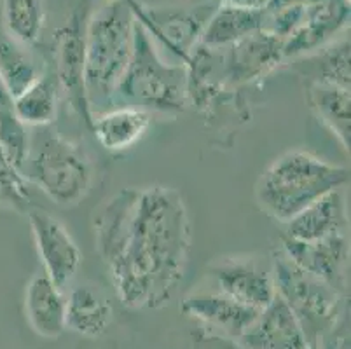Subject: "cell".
Returning <instances> with one entry per match:
<instances>
[{
    "label": "cell",
    "instance_id": "1",
    "mask_svg": "<svg viewBox=\"0 0 351 349\" xmlns=\"http://www.w3.org/2000/svg\"><path fill=\"white\" fill-rule=\"evenodd\" d=\"M95 239L128 307H161L189 262V215L180 192L165 185L116 192L93 219Z\"/></svg>",
    "mask_w": 351,
    "mask_h": 349
},
{
    "label": "cell",
    "instance_id": "2",
    "mask_svg": "<svg viewBox=\"0 0 351 349\" xmlns=\"http://www.w3.org/2000/svg\"><path fill=\"white\" fill-rule=\"evenodd\" d=\"M346 184H350L346 166L330 165L306 150H289L261 175L255 197L267 215L287 224L309 204Z\"/></svg>",
    "mask_w": 351,
    "mask_h": 349
},
{
    "label": "cell",
    "instance_id": "3",
    "mask_svg": "<svg viewBox=\"0 0 351 349\" xmlns=\"http://www.w3.org/2000/svg\"><path fill=\"white\" fill-rule=\"evenodd\" d=\"M135 14L124 0H110L89 16L86 28V96L91 114L112 108V96L132 60Z\"/></svg>",
    "mask_w": 351,
    "mask_h": 349
},
{
    "label": "cell",
    "instance_id": "4",
    "mask_svg": "<svg viewBox=\"0 0 351 349\" xmlns=\"http://www.w3.org/2000/svg\"><path fill=\"white\" fill-rule=\"evenodd\" d=\"M187 105L186 65L162 62L152 37L136 21L132 60L114 91L112 108L133 107L149 114H180Z\"/></svg>",
    "mask_w": 351,
    "mask_h": 349
},
{
    "label": "cell",
    "instance_id": "5",
    "mask_svg": "<svg viewBox=\"0 0 351 349\" xmlns=\"http://www.w3.org/2000/svg\"><path fill=\"white\" fill-rule=\"evenodd\" d=\"M23 175L60 206H73L84 200L93 182L84 149L53 130L30 143Z\"/></svg>",
    "mask_w": 351,
    "mask_h": 349
},
{
    "label": "cell",
    "instance_id": "6",
    "mask_svg": "<svg viewBox=\"0 0 351 349\" xmlns=\"http://www.w3.org/2000/svg\"><path fill=\"white\" fill-rule=\"evenodd\" d=\"M271 273L274 290L299 320L306 339L309 334L318 335L327 330L334 323L343 297L339 292L293 264L282 250L274 254Z\"/></svg>",
    "mask_w": 351,
    "mask_h": 349
},
{
    "label": "cell",
    "instance_id": "7",
    "mask_svg": "<svg viewBox=\"0 0 351 349\" xmlns=\"http://www.w3.org/2000/svg\"><path fill=\"white\" fill-rule=\"evenodd\" d=\"M88 2H81L66 18L65 23L54 32L53 73L58 79L60 89L66 95L72 110L79 119L91 128L93 114L86 96V28H88Z\"/></svg>",
    "mask_w": 351,
    "mask_h": 349
},
{
    "label": "cell",
    "instance_id": "8",
    "mask_svg": "<svg viewBox=\"0 0 351 349\" xmlns=\"http://www.w3.org/2000/svg\"><path fill=\"white\" fill-rule=\"evenodd\" d=\"M280 250L293 264L322 280L341 296H346L348 283H350L348 232L328 236L318 241H298L283 234Z\"/></svg>",
    "mask_w": 351,
    "mask_h": 349
},
{
    "label": "cell",
    "instance_id": "9",
    "mask_svg": "<svg viewBox=\"0 0 351 349\" xmlns=\"http://www.w3.org/2000/svg\"><path fill=\"white\" fill-rule=\"evenodd\" d=\"M222 0H210L206 4L191 9H147L145 23L142 25L151 37L178 58L186 65L189 54L199 44L206 23Z\"/></svg>",
    "mask_w": 351,
    "mask_h": 349
},
{
    "label": "cell",
    "instance_id": "10",
    "mask_svg": "<svg viewBox=\"0 0 351 349\" xmlns=\"http://www.w3.org/2000/svg\"><path fill=\"white\" fill-rule=\"evenodd\" d=\"M226 91L263 79L285 63L283 38L258 30L228 47H222Z\"/></svg>",
    "mask_w": 351,
    "mask_h": 349
},
{
    "label": "cell",
    "instance_id": "11",
    "mask_svg": "<svg viewBox=\"0 0 351 349\" xmlns=\"http://www.w3.org/2000/svg\"><path fill=\"white\" fill-rule=\"evenodd\" d=\"M27 217L44 271L54 285L63 288L81 265L82 255L77 243L65 226L43 208L32 206Z\"/></svg>",
    "mask_w": 351,
    "mask_h": 349
},
{
    "label": "cell",
    "instance_id": "12",
    "mask_svg": "<svg viewBox=\"0 0 351 349\" xmlns=\"http://www.w3.org/2000/svg\"><path fill=\"white\" fill-rule=\"evenodd\" d=\"M350 0H320L309 4L301 25L283 40V60L289 62L327 46L334 35L350 25Z\"/></svg>",
    "mask_w": 351,
    "mask_h": 349
},
{
    "label": "cell",
    "instance_id": "13",
    "mask_svg": "<svg viewBox=\"0 0 351 349\" xmlns=\"http://www.w3.org/2000/svg\"><path fill=\"white\" fill-rule=\"evenodd\" d=\"M219 292L257 311L274 299L273 273L254 258H222L210 267Z\"/></svg>",
    "mask_w": 351,
    "mask_h": 349
},
{
    "label": "cell",
    "instance_id": "14",
    "mask_svg": "<svg viewBox=\"0 0 351 349\" xmlns=\"http://www.w3.org/2000/svg\"><path fill=\"white\" fill-rule=\"evenodd\" d=\"M238 339L248 349H306L309 342L299 320L278 293Z\"/></svg>",
    "mask_w": 351,
    "mask_h": 349
},
{
    "label": "cell",
    "instance_id": "15",
    "mask_svg": "<svg viewBox=\"0 0 351 349\" xmlns=\"http://www.w3.org/2000/svg\"><path fill=\"white\" fill-rule=\"evenodd\" d=\"M348 208L343 189L332 191L285 224V236L298 241H318L348 232Z\"/></svg>",
    "mask_w": 351,
    "mask_h": 349
},
{
    "label": "cell",
    "instance_id": "16",
    "mask_svg": "<svg viewBox=\"0 0 351 349\" xmlns=\"http://www.w3.org/2000/svg\"><path fill=\"white\" fill-rule=\"evenodd\" d=\"M182 311L234 337L243 334L261 313L222 292L191 293L182 300Z\"/></svg>",
    "mask_w": 351,
    "mask_h": 349
},
{
    "label": "cell",
    "instance_id": "17",
    "mask_svg": "<svg viewBox=\"0 0 351 349\" xmlns=\"http://www.w3.org/2000/svg\"><path fill=\"white\" fill-rule=\"evenodd\" d=\"M350 37H348L336 43L332 40L327 46L289 60L283 65H289L290 70L304 79L306 84H327L350 89Z\"/></svg>",
    "mask_w": 351,
    "mask_h": 349
},
{
    "label": "cell",
    "instance_id": "18",
    "mask_svg": "<svg viewBox=\"0 0 351 349\" xmlns=\"http://www.w3.org/2000/svg\"><path fill=\"white\" fill-rule=\"evenodd\" d=\"M66 299L62 288L54 285L46 273L35 274L27 285L25 311L32 328L39 335L54 339L65 330Z\"/></svg>",
    "mask_w": 351,
    "mask_h": 349
},
{
    "label": "cell",
    "instance_id": "19",
    "mask_svg": "<svg viewBox=\"0 0 351 349\" xmlns=\"http://www.w3.org/2000/svg\"><path fill=\"white\" fill-rule=\"evenodd\" d=\"M152 115L133 107H114L95 115L89 130L101 147L110 152L132 149L151 128Z\"/></svg>",
    "mask_w": 351,
    "mask_h": 349
},
{
    "label": "cell",
    "instance_id": "20",
    "mask_svg": "<svg viewBox=\"0 0 351 349\" xmlns=\"http://www.w3.org/2000/svg\"><path fill=\"white\" fill-rule=\"evenodd\" d=\"M266 19L267 9L243 8L220 2L201 34L199 43L208 47H228L255 32L264 30Z\"/></svg>",
    "mask_w": 351,
    "mask_h": 349
},
{
    "label": "cell",
    "instance_id": "21",
    "mask_svg": "<svg viewBox=\"0 0 351 349\" xmlns=\"http://www.w3.org/2000/svg\"><path fill=\"white\" fill-rule=\"evenodd\" d=\"M112 323V306L91 285H79L70 292L65 307V326L88 337H98Z\"/></svg>",
    "mask_w": 351,
    "mask_h": 349
},
{
    "label": "cell",
    "instance_id": "22",
    "mask_svg": "<svg viewBox=\"0 0 351 349\" xmlns=\"http://www.w3.org/2000/svg\"><path fill=\"white\" fill-rule=\"evenodd\" d=\"M306 98L318 119L350 152L351 93L350 89L327 84H306Z\"/></svg>",
    "mask_w": 351,
    "mask_h": 349
},
{
    "label": "cell",
    "instance_id": "23",
    "mask_svg": "<svg viewBox=\"0 0 351 349\" xmlns=\"http://www.w3.org/2000/svg\"><path fill=\"white\" fill-rule=\"evenodd\" d=\"M58 79L47 69L34 84L12 98V110L25 126H49L58 110Z\"/></svg>",
    "mask_w": 351,
    "mask_h": 349
},
{
    "label": "cell",
    "instance_id": "24",
    "mask_svg": "<svg viewBox=\"0 0 351 349\" xmlns=\"http://www.w3.org/2000/svg\"><path fill=\"white\" fill-rule=\"evenodd\" d=\"M2 18L5 30L14 43L34 46L40 38L44 25L40 0H4Z\"/></svg>",
    "mask_w": 351,
    "mask_h": 349
},
{
    "label": "cell",
    "instance_id": "25",
    "mask_svg": "<svg viewBox=\"0 0 351 349\" xmlns=\"http://www.w3.org/2000/svg\"><path fill=\"white\" fill-rule=\"evenodd\" d=\"M43 73L44 70L16 46L14 40L0 38V75L12 98L34 84Z\"/></svg>",
    "mask_w": 351,
    "mask_h": 349
},
{
    "label": "cell",
    "instance_id": "26",
    "mask_svg": "<svg viewBox=\"0 0 351 349\" xmlns=\"http://www.w3.org/2000/svg\"><path fill=\"white\" fill-rule=\"evenodd\" d=\"M0 204L27 215L34 206L30 194V182L16 168L0 149Z\"/></svg>",
    "mask_w": 351,
    "mask_h": 349
},
{
    "label": "cell",
    "instance_id": "27",
    "mask_svg": "<svg viewBox=\"0 0 351 349\" xmlns=\"http://www.w3.org/2000/svg\"><path fill=\"white\" fill-rule=\"evenodd\" d=\"M0 149L4 150L5 158L23 173L30 150V139L27 126L16 117L12 108L0 112Z\"/></svg>",
    "mask_w": 351,
    "mask_h": 349
},
{
    "label": "cell",
    "instance_id": "28",
    "mask_svg": "<svg viewBox=\"0 0 351 349\" xmlns=\"http://www.w3.org/2000/svg\"><path fill=\"white\" fill-rule=\"evenodd\" d=\"M12 108V96L9 93L8 86H5L4 79L0 75V112L11 110Z\"/></svg>",
    "mask_w": 351,
    "mask_h": 349
},
{
    "label": "cell",
    "instance_id": "29",
    "mask_svg": "<svg viewBox=\"0 0 351 349\" xmlns=\"http://www.w3.org/2000/svg\"><path fill=\"white\" fill-rule=\"evenodd\" d=\"M315 2H320V0H271L267 4V11H274V9H280L283 5L290 4H315Z\"/></svg>",
    "mask_w": 351,
    "mask_h": 349
},
{
    "label": "cell",
    "instance_id": "30",
    "mask_svg": "<svg viewBox=\"0 0 351 349\" xmlns=\"http://www.w3.org/2000/svg\"><path fill=\"white\" fill-rule=\"evenodd\" d=\"M306 349H320V346H318L317 341H311V342H308V348Z\"/></svg>",
    "mask_w": 351,
    "mask_h": 349
},
{
    "label": "cell",
    "instance_id": "31",
    "mask_svg": "<svg viewBox=\"0 0 351 349\" xmlns=\"http://www.w3.org/2000/svg\"><path fill=\"white\" fill-rule=\"evenodd\" d=\"M140 4H142V0H138ZM151 2H165V0H151Z\"/></svg>",
    "mask_w": 351,
    "mask_h": 349
}]
</instances>
